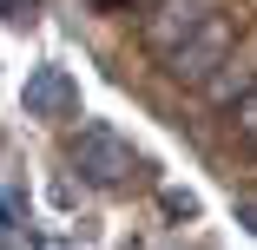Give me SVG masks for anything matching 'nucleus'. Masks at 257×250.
<instances>
[{"label": "nucleus", "instance_id": "nucleus-1", "mask_svg": "<svg viewBox=\"0 0 257 250\" xmlns=\"http://www.w3.org/2000/svg\"><path fill=\"white\" fill-rule=\"evenodd\" d=\"M66 158L79 165V178L86 184H99V191H112V184H125L132 178V145L112 132V125H79L73 132V145H66Z\"/></svg>", "mask_w": 257, "mask_h": 250}, {"label": "nucleus", "instance_id": "nucleus-2", "mask_svg": "<svg viewBox=\"0 0 257 250\" xmlns=\"http://www.w3.org/2000/svg\"><path fill=\"white\" fill-rule=\"evenodd\" d=\"M231 46H237V27H231L224 14H211L185 46H172V53H165V73H172L178 86H204V79L231 60Z\"/></svg>", "mask_w": 257, "mask_h": 250}, {"label": "nucleus", "instance_id": "nucleus-3", "mask_svg": "<svg viewBox=\"0 0 257 250\" xmlns=\"http://www.w3.org/2000/svg\"><path fill=\"white\" fill-rule=\"evenodd\" d=\"M218 14V0H159V7H145V20H139V40H145V53H172V46H185L204 20Z\"/></svg>", "mask_w": 257, "mask_h": 250}, {"label": "nucleus", "instance_id": "nucleus-4", "mask_svg": "<svg viewBox=\"0 0 257 250\" xmlns=\"http://www.w3.org/2000/svg\"><path fill=\"white\" fill-rule=\"evenodd\" d=\"M79 112V86L66 79V66H40L27 79V119H66Z\"/></svg>", "mask_w": 257, "mask_h": 250}, {"label": "nucleus", "instance_id": "nucleus-5", "mask_svg": "<svg viewBox=\"0 0 257 250\" xmlns=\"http://www.w3.org/2000/svg\"><path fill=\"white\" fill-rule=\"evenodd\" d=\"M198 92L211 99V106H237L244 92H257V53H237V46H231V60H224L211 79H204Z\"/></svg>", "mask_w": 257, "mask_h": 250}, {"label": "nucleus", "instance_id": "nucleus-6", "mask_svg": "<svg viewBox=\"0 0 257 250\" xmlns=\"http://www.w3.org/2000/svg\"><path fill=\"white\" fill-rule=\"evenodd\" d=\"M0 250H40L33 230H14V211H7V204H0Z\"/></svg>", "mask_w": 257, "mask_h": 250}, {"label": "nucleus", "instance_id": "nucleus-7", "mask_svg": "<svg viewBox=\"0 0 257 250\" xmlns=\"http://www.w3.org/2000/svg\"><path fill=\"white\" fill-rule=\"evenodd\" d=\"M237 132L250 138V152H257V92H244V99H237Z\"/></svg>", "mask_w": 257, "mask_h": 250}, {"label": "nucleus", "instance_id": "nucleus-8", "mask_svg": "<svg viewBox=\"0 0 257 250\" xmlns=\"http://www.w3.org/2000/svg\"><path fill=\"white\" fill-rule=\"evenodd\" d=\"M0 20H33V0H0Z\"/></svg>", "mask_w": 257, "mask_h": 250}, {"label": "nucleus", "instance_id": "nucleus-9", "mask_svg": "<svg viewBox=\"0 0 257 250\" xmlns=\"http://www.w3.org/2000/svg\"><path fill=\"white\" fill-rule=\"evenodd\" d=\"M244 224H250V237H257V204H244Z\"/></svg>", "mask_w": 257, "mask_h": 250}, {"label": "nucleus", "instance_id": "nucleus-10", "mask_svg": "<svg viewBox=\"0 0 257 250\" xmlns=\"http://www.w3.org/2000/svg\"><path fill=\"white\" fill-rule=\"evenodd\" d=\"M132 7H159V0H132Z\"/></svg>", "mask_w": 257, "mask_h": 250}]
</instances>
